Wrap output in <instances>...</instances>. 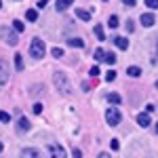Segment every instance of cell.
<instances>
[{
  "label": "cell",
  "mask_w": 158,
  "mask_h": 158,
  "mask_svg": "<svg viewBox=\"0 0 158 158\" xmlns=\"http://www.w3.org/2000/svg\"><path fill=\"white\" fill-rule=\"evenodd\" d=\"M103 2H106V0H103Z\"/></svg>",
  "instance_id": "ab89813d"
},
{
  "label": "cell",
  "mask_w": 158,
  "mask_h": 158,
  "mask_svg": "<svg viewBox=\"0 0 158 158\" xmlns=\"http://www.w3.org/2000/svg\"><path fill=\"white\" fill-rule=\"evenodd\" d=\"M25 17H27L30 21H36L38 19V11L36 9H27V11H25Z\"/></svg>",
  "instance_id": "e0dca14e"
},
{
  "label": "cell",
  "mask_w": 158,
  "mask_h": 158,
  "mask_svg": "<svg viewBox=\"0 0 158 158\" xmlns=\"http://www.w3.org/2000/svg\"><path fill=\"white\" fill-rule=\"evenodd\" d=\"M146 6H150V9H158V0H146Z\"/></svg>",
  "instance_id": "83f0119b"
},
{
  "label": "cell",
  "mask_w": 158,
  "mask_h": 158,
  "mask_svg": "<svg viewBox=\"0 0 158 158\" xmlns=\"http://www.w3.org/2000/svg\"><path fill=\"white\" fill-rule=\"evenodd\" d=\"M72 4H74V0H57V11H65Z\"/></svg>",
  "instance_id": "5bb4252c"
},
{
  "label": "cell",
  "mask_w": 158,
  "mask_h": 158,
  "mask_svg": "<svg viewBox=\"0 0 158 158\" xmlns=\"http://www.w3.org/2000/svg\"><path fill=\"white\" fill-rule=\"evenodd\" d=\"M53 82L57 86V91H61L63 95H70V93H72V85H70V80H68V74L55 72L53 74Z\"/></svg>",
  "instance_id": "6da1fadb"
},
{
  "label": "cell",
  "mask_w": 158,
  "mask_h": 158,
  "mask_svg": "<svg viewBox=\"0 0 158 158\" xmlns=\"http://www.w3.org/2000/svg\"><path fill=\"white\" fill-rule=\"evenodd\" d=\"M124 27H127V32H133V30H135V25H133V21H131V19L124 23Z\"/></svg>",
  "instance_id": "f546056e"
},
{
  "label": "cell",
  "mask_w": 158,
  "mask_h": 158,
  "mask_svg": "<svg viewBox=\"0 0 158 158\" xmlns=\"http://www.w3.org/2000/svg\"><path fill=\"white\" fill-rule=\"evenodd\" d=\"M108 25H110V27H118V17H116V15H112V17L108 19Z\"/></svg>",
  "instance_id": "603a6c76"
},
{
  "label": "cell",
  "mask_w": 158,
  "mask_h": 158,
  "mask_svg": "<svg viewBox=\"0 0 158 158\" xmlns=\"http://www.w3.org/2000/svg\"><path fill=\"white\" fill-rule=\"evenodd\" d=\"M139 21H141V25H143V27H152V25L156 23V17H154L152 13H143Z\"/></svg>",
  "instance_id": "52a82bcc"
},
{
  "label": "cell",
  "mask_w": 158,
  "mask_h": 158,
  "mask_svg": "<svg viewBox=\"0 0 158 158\" xmlns=\"http://www.w3.org/2000/svg\"><path fill=\"white\" fill-rule=\"evenodd\" d=\"M110 148H112L114 152H116V150H120V141H118V139H112V141H110Z\"/></svg>",
  "instance_id": "4316f807"
},
{
  "label": "cell",
  "mask_w": 158,
  "mask_h": 158,
  "mask_svg": "<svg viewBox=\"0 0 158 158\" xmlns=\"http://www.w3.org/2000/svg\"><path fill=\"white\" fill-rule=\"evenodd\" d=\"M0 9H2V2H0Z\"/></svg>",
  "instance_id": "f35d334b"
},
{
  "label": "cell",
  "mask_w": 158,
  "mask_h": 158,
  "mask_svg": "<svg viewBox=\"0 0 158 158\" xmlns=\"http://www.w3.org/2000/svg\"><path fill=\"white\" fill-rule=\"evenodd\" d=\"M114 44H116L120 51H127V49H129V40H127V38H122V36H116V38H114Z\"/></svg>",
  "instance_id": "9c48e42d"
},
{
  "label": "cell",
  "mask_w": 158,
  "mask_h": 158,
  "mask_svg": "<svg viewBox=\"0 0 158 158\" xmlns=\"http://www.w3.org/2000/svg\"><path fill=\"white\" fill-rule=\"evenodd\" d=\"M51 55H53V57H55V59H61V57H63V51H61L59 47H55V49L51 51Z\"/></svg>",
  "instance_id": "7402d4cb"
},
{
  "label": "cell",
  "mask_w": 158,
  "mask_h": 158,
  "mask_svg": "<svg viewBox=\"0 0 158 158\" xmlns=\"http://www.w3.org/2000/svg\"><path fill=\"white\" fill-rule=\"evenodd\" d=\"M68 44L74 47V49H85V40H82V38H70Z\"/></svg>",
  "instance_id": "30bf717a"
},
{
  "label": "cell",
  "mask_w": 158,
  "mask_h": 158,
  "mask_svg": "<svg viewBox=\"0 0 158 158\" xmlns=\"http://www.w3.org/2000/svg\"><path fill=\"white\" fill-rule=\"evenodd\" d=\"M156 89H158V80H156Z\"/></svg>",
  "instance_id": "74e56055"
},
{
  "label": "cell",
  "mask_w": 158,
  "mask_h": 158,
  "mask_svg": "<svg viewBox=\"0 0 158 158\" xmlns=\"http://www.w3.org/2000/svg\"><path fill=\"white\" fill-rule=\"evenodd\" d=\"M95 36H97L99 40H106V34H103V27H101V25H95Z\"/></svg>",
  "instance_id": "44dd1931"
},
{
  "label": "cell",
  "mask_w": 158,
  "mask_h": 158,
  "mask_svg": "<svg viewBox=\"0 0 158 158\" xmlns=\"http://www.w3.org/2000/svg\"><path fill=\"white\" fill-rule=\"evenodd\" d=\"M106 120H108L110 127H118L120 120H122L120 110H118V108H108V110H106Z\"/></svg>",
  "instance_id": "3957f363"
},
{
  "label": "cell",
  "mask_w": 158,
  "mask_h": 158,
  "mask_svg": "<svg viewBox=\"0 0 158 158\" xmlns=\"http://www.w3.org/2000/svg\"><path fill=\"white\" fill-rule=\"evenodd\" d=\"M47 2H49V0H38V6H40V9H44V6H47Z\"/></svg>",
  "instance_id": "836d02e7"
},
{
  "label": "cell",
  "mask_w": 158,
  "mask_h": 158,
  "mask_svg": "<svg viewBox=\"0 0 158 158\" xmlns=\"http://www.w3.org/2000/svg\"><path fill=\"white\" fill-rule=\"evenodd\" d=\"M21 156H40V150H36V148H23L21 150Z\"/></svg>",
  "instance_id": "8fae6325"
},
{
  "label": "cell",
  "mask_w": 158,
  "mask_h": 158,
  "mask_svg": "<svg viewBox=\"0 0 158 158\" xmlns=\"http://www.w3.org/2000/svg\"><path fill=\"white\" fill-rule=\"evenodd\" d=\"M42 108H44V106H42V103H34V114H42Z\"/></svg>",
  "instance_id": "f1b7e54d"
},
{
  "label": "cell",
  "mask_w": 158,
  "mask_h": 158,
  "mask_svg": "<svg viewBox=\"0 0 158 158\" xmlns=\"http://www.w3.org/2000/svg\"><path fill=\"white\" fill-rule=\"evenodd\" d=\"M106 80H108V82H114V80H116V72H114V70L106 72Z\"/></svg>",
  "instance_id": "cb8c5ba5"
},
{
  "label": "cell",
  "mask_w": 158,
  "mask_h": 158,
  "mask_svg": "<svg viewBox=\"0 0 158 158\" xmlns=\"http://www.w3.org/2000/svg\"><path fill=\"white\" fill-rule=\"evenodd\" d=\"M0 36H2V40H4L6 44H11V47H17V42H19L17 34L11 32V27H2V30H0Z\"/></svg>",
  "instance_id": "277c9868"
},
{
  "label": "cell",
  "mask_w": 158,
  "mask_h": 158,
  "mask_svg": "<svg viewBox=\"0 0 158 158\" xmlns=\"http://www.w3.org/2000/svg\"><path fill=\"white\" fill-rule=\"evenodd\" d=\"M9 61L6 59H0V85H6L9 82Z\"/></svg>",
  "instance_id": "5b68a950"
},
{
  "label": "cell",
  "mask_w": 158,
  "mask_h": 158,
  "mask_svg": "<svg viewBox=\"0 0 158 158\" xmlns=\"http://www.w3.org/2000/svg\"><path fill=\"white\" fill-rule=\"evenodd\" d=\"M122 2H124L127 6H135V2H137V0H122Z\"/></svg>",
  "instance_id": "d6a6232c"
},
{
  "label": "cell",
  "mask_w": 158,
  "mask_h": 158,
  "mask_svg": "<svg viewBox=\"0 0 158 158\" xmlns=\"http://www.w3.org/2000/svg\"><path fill=\"white\" fill-rule=\"evenodd\" d=\"M127 74H129L131 78H139V76H141V68H137V65H131V68L127 70Z\"/></svg>",
  "instance_id": "4fadbf2b"
},
{
  "label": "cell",
  "mask_w": 158,
  "mask_h": 158,
  "mask_svg": "<svg viewBox=\"0 0 158 158\" xmlns=\"http://www.w3.org/2000/svg\"><path fill=\"white\" fill-rule=\"evenodd\" d=\"M2 148H4V146H2V143H0V152H2Z\"/></svg>",
  "instance_id": "d590c367"
},
{
  "label": "cell",
  "mask_w": 158,
  "mask_h": 158,
  "mask_svg": "<svg viewBox=\"0 0 158 158\" xmlns=\"http://www.w3.org/2000/svg\"><path fill=\"white\" fill-rule=\"evenodd\" d=\"M11 120V114L9 112H0V122H9Z\"/></svg>",
  "instance_id": "484cf974"
},
{
  "label": "cell",
  "mask_w": 158,
  "mask_h": 158,
  "mask_svg": "<svg viewBox=\"0 0 158 158\" xmlns=\"http://www.w3.org/2000/svg\"><path fill=\"white\" fill-rule=\"evenodd\" d=\"M49 152H51V156H55V158H63L65 156V150H63L59 143H49Z\"/></svg>",
  "instance_id": "8992f818"
},
{
  "label": "cell",
  "mask_w": 158,
  "mask_h": 158,
  "mask_svg": "<svg viewBox=\"0 0 158 158\" xmlns=\"http://www.w3.org/2000/svg\"><path fill=\"white\" fill-rule=\"evenodd\" d=\"M76 17L82 19V21H91V13L85 11V9H76Z\"/></svg>",
  "instance_id": "7c38bea8"
},
{
  "label": "cell",
  "mask_w": 158,
  "mask_h": 158,
  "mask_svg": "<svg viewBox=\"0 0 158 158\" xmlns=\"http://www.w3.org/2000/svg\"><path fill=\"white\" fill-rule=\"evenodd\" d=\"M108 101H110V103H114V106H118V103L122 101V97L118 95V93H110V95H108Z\"/></svg>",
  "instance_id": "2e32d148"
},
{
  "label": "cell",
  "mask_w": 158,
  "mask_h": 158,
  "mask_svg": "<svg viewBox=\"0 0 158 158\" xmlns=\"http://www.w3.org/2000/svg\"><path fill=\"white\" fill-rule=\"evenodd\" d=\"M103 53H106L103 49H97V51H95V55H93V57H95V61H103Z\"/></svg>",
  "instance_id": "d4e9b609"
},
{
  "label": "cell",
  "mask_w": 158,
  "mask_h": 158,
  "mask_svg": "<svg viewBox=\"0 0 158 158\" xmlns=\"http://www.w3.org/2000/svg\"><path fill=\"white\" fill-rule=\"evenodd\" d=\"M17 127H19V131H27L32 124H30V120H27V118H19V124H17Z\"/></svg>",
  "instance_id": "d6986e66"
},
{
  "label": "cell",
  "mask_w": 158,
  "mask_h": 158,
  "mask_svg": "<svg viewBox=\"0 0 158 158\" xmlns=\"http://www.w3.org/2000/svg\"><path fill=\"white\" fill-rule=\"evenodd\" d=\"M152 63H158V51H156V55L152 57Z\"/></svg>",
  "instance_id": "e575fe53"
},
{
  "label": "cell",
  "mask_w": 158,
  "mask_h": 158,
  "mask_svg": "<svg viewBox=\"0 0 158 158\" xmlns=\"http://www.w3.org/2000/svg\"><path fill=\"white\" fill-rule=\"evenodd\" d=\"M89 74H91L93 78H95V76H99V68H97V65H93V68H91V72H89Z\"/></svg>",
  "instance_id": "4dcf8cb0"
},
{
  "label": "cell",
  "mask_w": 158,
  "mask_h": 158,
  "mask_svg": "<svg viewBox=\"0 0 158 158\" xmlns=\"http://www.w3.org/2000/svg\"><path fill=\"white\" fill-rule=\"evenodd\" d=\"M156 133H158V122H156Z\"/></svg>",
  "instance_id": "8d00e7d4"
},
{
  "label": "cell",
  "mask_w": 158,
  "mask_h": 158,
  "mask_svg": "<svg viewBox=\"0 0 158 158\" xmlns=\"http://www.w3.org/2000/svg\"><path fill=\"white\" fill-rule=\"evenodd\" d=\"M13 27H15V32H23L25 23H23V21H19V19H15V21H13Z\"/></svg>",
  "instance_id": "ffe728a7"
},
{
  "label": "cell",
  "mask_w": 158,
  "mask_h": 158,
  "mask_svg": "<svg viewBox=\"0 0 158 158\" xmlns=\"http://www.w3.org/2000/svg\"><path fill=\"white\" fill-rule=\"evenodd\" d=\"M137 124H139L141 129H148V127H150V114H148V112L137 114Z\"/></svg>",
  "instance_id": "ba28073f"
},
{
  "label": "cell",
  "mask_w": 158,
  "mask_h": 158,
  "mask_svg": "<svg viewBox=\"0 0 158 158\" xmlns=\"http://www.w3.org/2000/svg\"><path fill=\"white\" fill-rule=\"evenodd\" d=\"M103 61L110 63V65H114V63H116V55H114V53H103Z\"/></svg>",
  "instance_id": "ac0fdd59"
},
{
  "label": "cell",
  "mask_w": 158,
  "mask_h": 158,
  "mask_svg": "<svg viewBox=\"0 0 158 158\" xmlns=\"http://www.w3.org/2000/svg\"><path fill=\"white\" fill-rule=\"evenodd\" d=\"M44 53H47L44 40H40V38H34V40H32V44H30V55H32L34 59H40V57H44Z\"/></svg>",
  "instance_id": "7a4b0ae2"
},
{
  "label": "cell",
  "mask_w": 158,
  "mask_h": 158,
  "mask_svg": "<svg viewBox=\"0 0 158 158\" xmlns=\"http://www.w3.org/2000/svg\"><path fill=\"white\" fill-rule=\"evenodd\" d=\"M154 110H156V108H154V106H152V103H148V106H146V112H148V114H152V112H154Z\"/></svg>",
  "instance_id": "1f68e13d"
},
{
  "label": "cell",
  "mask_w": 158,
  "mask_h": 158,
  "mask_svg": "<svg viewBox=\"0 0 158 158\" xmlns=\"http://www.w3.org/2000/svg\"><path fill=\"white\" fill-rule=\"evenodd\" d=\"M15 68H17V72H21L23 70V55H15Z\"/></svg>",
  "instance_id": "9a60e30c"
}]
</instances>
